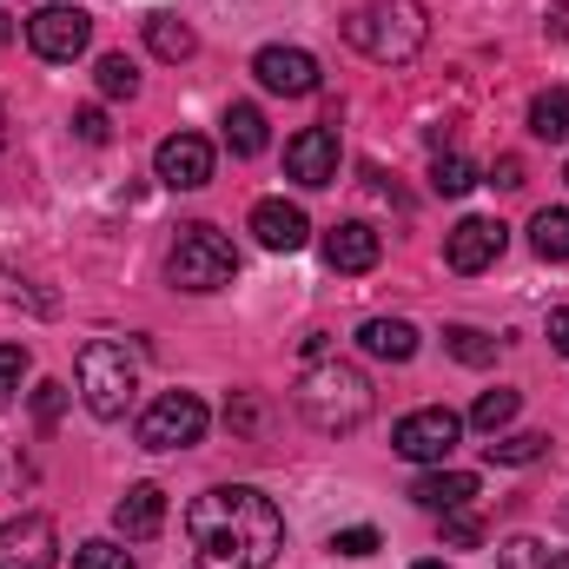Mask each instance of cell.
I'll list each match as a JSON object with an SVG mask.
<instances>
[{
    "label": "cell",
    "instance_id": "5b68a950",
    "mask_svg": "<svg viewBox=\"0 0 569 569\" xmlns=\"http://www.w3.org/2000/svg\"><path fill=\"white\" fill-rule=\"evenodd\" d=\"M232 272H239V252L219 226H179V239L166 252V279L179 291H219V284H232Z\"/></svg>",
    "mask_w": 569,
    "mask_h": 569
},
{
    "label": "cell",
    "instance_id": "83f0119b",
    "mask_svg": "<svg viewBox=\"0 0 569 569\" xmlns=\"http://www.w3.org/2000/svg\"><path fill=\"white\" fill-rule=\"evenodd\" d=\"M73 569H133V557H127L120 543L93 537V543H80V550H73Z\"/></svg>",
    "mask_w": 569,
    "mask_h": 569
},
{
    "label": "cell",
    "instance_id": "74e56055",
    "mask_svg": "<svg viewBox=\"0 0 569 569\" xmlns=\"http://www.w3.org/2000/svg\"><path fill=\"white\" fill-rule=\"evenodd\" d=\"M0 146H7V107H0Z\"/></svg>",
    "mask_w": 569,
    "mask_h": 569
},
{
    "label": "cell",
    "instance_id": "6da1fadb",
    "mask_svg": "<svg viewBox=\"0 0 569 569\" xmlns=\"http://www.w3.org/2000/svg\"><path fill=\"white\" fill-rule=\"evenodd\" d=\"M186 537H192L199 569H272L279 550H284V517L266 490H252V483H219V490L192 497Z\"/></svg>",
    "mask_w": 569,
    "mask_h": 569
},
{
    "label": "cell",
    "instance_id": "2e32d148",
    "mask_svg": "<svg viewBox=\"0 0 569 569\" xmlns=\"http://www.w3.org/2000/svg\"><path fill=\"white\" fill-rule=\"evenodd\" d=\"M113 530L133 537V543H140V537H159V530H166V490H159V483H133V490L113 503Z\"/></svg>",
    "mask_w": 569,
    "mask_h": 569
},
{
    "label": "cell",
    "instance_id": "30bf717a",
    "mask_svg": "<svg viewBox=\"0 0 569 569\" xmlns=\"http://www.w3.org/2000/svg\"><path fill=\"white\" fill-rule=\"evenodd\" d=\"M60 563V537H53V517H13L0 523V569H53Z\"/></svg>",
    "mask_w": 569,
    "mask_h": 569
},
{
    "label": "cell",
    "instance_id": "1f68e13d",
    "mask_svg": "<svg viewBox=\"0 0 569 569\" xmlns=\"http://www.w3.org/2000/svg\"><path fill=\"white\" fill-rule=\"evenodd\" d=\"M20 378H27V345H0V405L20 391Z\"/></svg>",
    "mask_w": 569,
    "mask_h": 569
},
{
    "label": "cell",
    "instance_id": "277c9868",
    "mask_svg": "<svg viewBox=\"0 0 569 569\" xmlns=\"http://www.w3.org/2000/svg\"><path fill=\"white\" fill-rule=\"evenodd\" d=\"M73 378H80V405H87L100 425L127 418V405H133V391H140V365H133V351L113 345V338H93V345L80 351Z\"/></svg>",
    "mask_w": 569,
    "mask_h": 569
},
{
    "label": "cell",
    "instance_id": "d590c367",
    "mask_svg": "<svg viewBox=\"0 0 569 569\" xmlns=\"http://www.w3.org/2000/svg\"><path fill=\"white\" fill-rule=\"evenodd\" d=\"M490 179H497V186H523V159H517V152H503V159H497V172H490Z\"/></svg>",
    "mask_w": 569,
    "mask_h": 569
},
{
    "label": "cell",
    "instance_id": "7a4b0ae2",
    "mask_svg": "<svg viewBox=\"0 0 569 569\" xmlns=\"http://www.w3.org/2000/svg\"><path fill=\"white\" fill-rule=\"evenodd\" d=\"M291 405H298V418L311 430L351 437L371 418V378L358 365H345V358H311L305 378H298V391H291Z\"/></svg>",
    "mask_w": 569,
    "mask_h": 569
},
{
    "label": "cell",
    "instance_id": "8d00e7d4",
    "mask_svg": "<svg viewBox=\"0 0 569 569\" xmlns=\"http://www.w3.org/2000/svg\"><path fill=\"white\" fill-rule=\"evenodd\" d=\"M0 40H13V27H7V13H0Z\"/></svg>",
    "mask_w": 569,
    "mask_h": 569
},
{
    "label": "cell",
    "instance_id": "5bb4252c",
    "mask_svg": "<svg viewBox=\"0 0 569 569\" xmlns=\"http://www.w3.org/2000/svg\"><path fill=\"white\" fill-rule=\"evenodd\" d=\"M378 259H385V239H378L365 219H345V226L325 232V266H331V272H371Z\"/></svg>",
    "mask_w": 569,
    "mask_h": 569
},
{
    "label": "cell",
    "instance_id": "ba28073f",
    "mask_svg": "<svg viewBox=\"0 0 569 569\" xmlns=\"http://www.w3.org/2000/svg\"><path fill=\"white\" fill-rule=\"evenodd\" d=\"M457 437H463V418L443 411V405H425V411H411L405 425L391 430V450L411 457V463H443L457 450Z\"/></svg>",
    "mask_w": 569,
    "mask_h": 569
},
{
    "label": "cell",
    "instance_id": "ab89813d",
    "mask_svg": "<svg viewBox=\"0 0 569 569\" xmlns=\"http://www.w3.org/2000/svg\"><path fill=\"white\" fill-rule=\"evenodd\" d=\"M563 523H569V503H563Z\"/></svg>",
    "mask_w": 569,
    "mask_h": 569
},
{
    "label": "cell",
    "instance_id": "4fadbf2b",
    "mask_svg": "<svg viewBox=\"0 0 569 569\" xmlns=\"http://www.w3.org/2000/svg\"><path fill=\"white\" fill-rule=\"evenodd\" d=\"M338 159H345V152H338V133H331V127H305L298 140L284 146V172H291L298 186H331V179H338Z\"/></svg>",
    "mask_w": 569,
    "mask_h": 569
},
{
    "label": "cell",
    "instance_id": "8992f818",
    "mask_svg": "<svg viewBox=\"0 0 569 569\" xmlns=\"http://www.w3.org/2000/svg\"><path fill=\"white\" fill-rule=\"evenodd\" d=\"M212 425V411L192 398V391H166V398H152L140 418V443L146 450H192L199 437Z\"/></svg>",
    "mask_w": 569,
    "mask_h": 569
},
{
    "label": "cell",
    "instance_id": "44dd1931",
    "mask_svg": "<svg viewBox=\"0 0 569 569\" xmlns=\"http://www.w3.org/2000/svg\"><path fill=\"white\" fill-rule=\"evenodd\" d=\"M530 133L543 146H563L569 140V93L563 87H550V93H537L530 100Z\"/></svg>",
    "mask_w": 569,
    "mask_h": 569
},
{
    "label": "cell",
    "instance_id": "f546056e",
    "mask_svg": "<svg viewBox=\"0 0 569 569\" xmlns=\"http://www.w3.org/2000/svg\"><path fill=\"white\" fill-rule=\"evenodd\" d=\"M331 550H338V557H378V550H385V537H378L371 523H358V530H338V537H331Z\"/></svg>",
    "mask_w": 569,
    "mask_h": 569
},
{
    "label": "cell",
    "instance_id": "7c38bea8",
    "mask_svg": "<svg viewBox=\"0 0 569 569\" xmlns=\"http://www.w3.org/2000/svg\"><path fill=\"white\" fill-rule=\"evenodd\" d=\"M152 172L172 192H199L212 179V146L199 140V133H172V140H159V152H152Z\"/></svg>",
    "mask_w": 569,
    "mask_h": 569
},
{
    "label": "cell",
    "instance_id": "4316f807",
    "mask_svg": "<svg viewBox=\"0 0 569 569\" xmlns=\"http://www.w3.org/2000/svg\"><path fill=\"white\" fill-rule=\"evenodd\" d=\"M517 405H523L517 391H483V398L470 405V425H477V430H490V437H497V430H503L510 418H517Z\"/></svg>",
    "mask_w": 569,
    "mask_h": 569
},
{
    "label": "cell",
    "instance_id": "3957f363",
    "mask_svg": "<svg viewBox=\"0 0 569 569\" xmlns=\"http://www.w3.org/2000/svg\"><path fill=\"white\" fill-rule=\"evenodd\" d=\"M345 40L365 60H378V67H405V60L425 53L430 13H425V0H371V7H358L345 20Z\"/></svg>",
    "mask_w": 569,
    "mask_h": 569
},
{
    "label": "cell",
    "instance_id": "cb8c5ba5",
    "mask_svg": "<svg viewBox=\"0 0 569 569\" xmlns=\"http://www.w3.org/2000/svg\"><path fill=\"white\" fill-rule=\"evenodd\" d=\"M530 246L537 259H569V206H543L530 219Z\"/></svg>",
    "mask_w": 569,
    "mask_h": 569
},
{
    "label": "cell",
    "instance_id": "e0dca14e",
    "mask_svg": "<svg viewBox=\"0 0 569 569\" xmlns=\"http://www.w3.org/2000/svg\"><path fill=\"white\" fill-rule=\"evenodd\" d=\"M358 345L371 358H385V365H411L418 358V325H405V318H365L358 325Z\"/></svg>",
    "mask_w": 569,
    "mask_h": 569
},
{
    "label": "cell",
    "instance_id": "d6a6232c",
    "mask_svg": "<svg viewBox=\"0 0 569 569\" xmlns=\"http://www.w3.org/2000/svg\"><path fill=\"white\" fill-rule=\"evenodd\" d=\"M60 411H67V385H40V391H33V418L53 430L60 425Z\"/></svg>",
    "mask_w": 569,
    "mask_h": 569
},
{
    "label": "cell",
    "instance_id": "603a6c76",
    "mask_svg": "<svg viewBox=\"0 0 569 569\" xmlns=\"http://www.w3.org/2000/svg\"><path fill=\"white\" fill-rule=\"evenodd\" d=\"M443 351H450L457 365H470V371L497 365V338H483L477 325H443Z\"/></svg>",
    "mask_w": 569,
    "mask_h": 569
},
{
    "label": "cell",
    "instance_id": "9c48e42d",
    "mask_svg": "<svg viewBox=\"0 0 569 569\" xmlns=\"http://www.w3.org/2000/svg\"><path fill=\"white\" fill-rule=\"evenodd\" d=\"M503 239H510V232H503L497 219H457V226L443 232V266L463 272V279H470V272H490V266L503 259Z\"/></svg>",
    "mask_w": 569,
    "mask_h": 569
},
{
    "label": "cell",
    "instance_id": "7402d4cb",
    "mask_svg": "<svg viewBox=\"0 0 569 569\" xmlns=\"http://www.w3.org/2000/svg\"><path fill=\"white\" fill-rule=\"evenodd\" d=\"M483 457H490V463H510V470H523V463H543V457H550V437H543V430L490 437V443H483Z\"/></svg>",
    "mask_w": 569,
    "mask_h": 569
},
{
    "label": "cell",
    "instance_id": "8fae6325",
    "mask_svg": "<svg viewBox=\"0 0 569 569\" xmlns=\"http://www.w3.org/2000/svg\"><path fill=\"white\" fill-rule=\"evenodd\" d=\"M252 73H259L266 93H284V100L318 93V60H311L305 47H259V53H252Z\"/></svg>",
    "mask_w": 569,
    "mask_h": 569
},
{
    "label": "cell",
    "instance_id": "4dcf8cb0",
    "mask_svg": "<svg viewBox=\"0 0 569 569\" xmlns=\"http://www.w3.org/2000/svg\"><path fill=\"white\" fill-rule=\"evenodd\" d=\"M443 537H450L457 550H477V543H483V523H477L470 510H443Z\"/></svg>",
    "mask_w": 569,
    "mask_h": 569
},
{
    "label": "cell",
    "instance_id": "d6986e66",
    "mask_svg": "<svg viewBox=\"0 0 569 569\" xmlns=\"http://www.w3.org/2000/svg\"><path fill=\"white\" fill-rule=\"evenodd\" d=\"M146 47H152L159 60H192V53H199V33H192L179 13H146Z\"/></svg>",
    "mask_w": 569,
    "mask_h": 569
},
{
    "label": "cell",
    "instance_id": "e575fe53",
    "mask_svg": "<svg viewBox=\"0 0 569 569\" xmlns=\"http://www.w3.org/2000/svg\"><path fill=\"white\" fill-rule=\"evenodd\" d=\"M550 351H557V358H569V305H557V311H550Z\"/></svg>",
    "mask_w": 569,
    "mask_h": 569
},
{
    "label": "cell",
    "instance_id": "9a60e30c",
    "mask_svg": "<svg viewBox=\"0 0 569 569\" xmlns=\"http://www.w3.org/2000/svg\"><path fill=\"white\" fill-rule=\"evenodd\" d=\"M252 232H259L266 252H298V246L311 239V219H305L298 206H284V199H259V206H252Z\"/></svg>",
    "mask_w": 569,
    "mask_h": 569
},
{
    "label": "cell",
    "instance_id": "52a82bcc",
    "mask_svg": "<svg viewBox=\"0 0 569 569\" xmlns=\"http://www.w3.org/2000/svg\"><path fill=\"white\" fill-rule=\"evenodd\" d=\"M87 40H93V13H80L73 0L27 13V47H33L40 60H80Z\"/></svg>",
    "mask_w": 569,
    "mask_h": 569
},
{
    "label": "cell",
    "instance_id": "f35d334b",
    "mask_svg": "<svg viewBox=\"0 0 569 569\" xmlns=\"http://www.w3.org/2000/svg\"><path fill=\"white\" fill-rule=\"evenodd\" d=\"M411 569H450V563H411Z\"/></svg>",
    "mask_w": 569,
    "mask_h": 569
},
{
    "label": "cell",
    "instance_id": "60d3db41",
    "mask_svg": "<svg viewBox=\"0 0 569 569\" xmlns=\"http://www.w3.org/2000/svg\"><path fill=\"white\" fill-rule=\"evenodd\" d=\"M563 179H569V166H563Z\"/></svg>",
    "mask_w": 569,
    "mask_h": 569
},
{
    "label": "cell",
    "instance_id": "f1b7e54d",
    "mask_svg": "<svg viewBox=\"0 0 569 569\" xmlns=\"http://www.w3.org/2000/svg\"><path fill=\"white\" fill-rule=\"evenodd\" d=\"M497 563L503 569H550V550H543L537 537H510V543L497 550Z\"/></svg>",
    "mask_w": 569,
    "mask_h": 569
},
{
    "label": "cell",
    "instance_id": "d4e9b609",
    "mask_svg": "<svg viewBox=\"0 0 569 569\" xmlns=\"http://www.w3.org/2000/svg\"><path fill=\"white\" fill-rule=\"evenodd\" d=\"M477 186V166L463 159V152H437V166H430V192L437 199H463Z\"/></svg>",
    "mask_w": 569,
    "mask_h": 569
},
{
    "label": "cell",
    "instance_id": "ac0fdd59",
    "mask_svg": "<svg viewBox=\"0 0 569 569\" xmlns=\"http://www.w3.org/2000/svg\"><path fill=\"white\" fill-rule=\"evenodd\" d=\"M411 497H418L425 510L443 517V510H463V503L477 497V477H470V470H443V463H437V470H425V477L411 483Z\"/></svg>",
    "mask_w": 569,
    "mask_h": 569
},
{
    "label": "cell",
    "instance_id": "ffe728a7",
    "mask_svg": "<svg viewBox=\"0 0 569 569\" xmlns=\"http://www.w3.org/2000/svg\"><path fill=\"white\" fill-rule=\"evenodd\" d=\"M266 140H272V133H266V113H259L252 100L226 107V146H232L239 159H259V152H266Z\"/></svg>",
    "mask_w": 569,
    "mask_h": 569
},
{
    "label": "cell",
    "instance_id": "836d02e7",
    "mask_svg": "<svg viewBox=\"0 0 569 569\" xmlns=\"http://www.w3.org/2000/svg\"><path fill=\"white\" fill-rule=\"evenodd\" d=\"M73 133H80L87 146H100L107 140V113H100V107H80V113H73Z\"/></svg>",
    "mask_w": 569,
    "mask_h": 569
},
{
    "label": "cell",
    "instance_id": "484cf974",
    "mask_svg": "<svg viewBox=\"0 0 569 569\" xmlns=\"http://www.w3.org/2000/svg\"><path fill=\"white\" fill-rule=\"evenodd\" d=\"M93 80H100V93H107V100H133V93H140V67H133L127 53H107Z\"/></svg>",
    "mask_w": 569,
    "mask_h": 569
}]
</instances>
